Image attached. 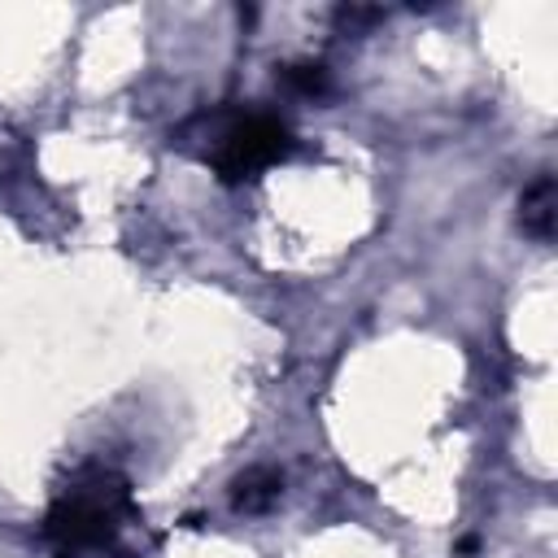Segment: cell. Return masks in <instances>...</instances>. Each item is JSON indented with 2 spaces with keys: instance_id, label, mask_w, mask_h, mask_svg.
<instances>
[{
  "instance_id": "obj_1",
  "label": "cell",
  "mask_w": 558,
  "mask_h": 558,
  "mask_svg": "<svg viewBox=\"0 0 558 558\" xmlns=\"http://www.w3.org/2000/svg\"><path fill=\"white\" fill-rule=\"evenodd\" d=\"M131 484L113 466H83L48 506L44 536L52 558H96L109 554L131 519Z\"/></svg>"
},
{
  "instance_id": "obj_4",
  "label": "cell",
  "mask_w": 558,
  "mask_h": 558,
  "mask_svg": "<svg viewBox=\"0 0 558 558\" xmlns=\"http://www.w3.org/2000/svg\"><path fill=\"white\" fill-rule=\"evenodd\" d=\"M279 493H283V475H279V471H270V466H248V471L231 484V506L244 510V514H262V510H270V506L279 501Z\"/></svg>"
},
{
  "instance_id": "obj_3",
  "label": "cell",
  "mask_w": 558,
  "mask_h": 558,
  "mask_svg": "<svg viewBox=\"0 0 558 558\" xmlns=\"http://www.w3.org/2000/svg\"><path fill=\"white\" fill-rule=\"evenodd\" d=\"M554 209H558V187H554V174H536L523 196H519V222L527 235L536 240H549L554 235Z\"/></svg>"
},
{
  "instance_id": "obj_5",
  "label": "cell",
  "mask_w": 558,
  "mask_h": 558,
  "mask_svg": "<svg viewBox=\"0 0 558 558\" xmlns=\"http://www.w3.org/2000/svg\"><path fill=\"white\" fill-rule=\"evenodd\" d=\"M279 83L296 96H318V92H327V70L318 61H292L279 70Z\"/></svg>"
},
{
  "instance_id": "obj_2",
  "label": "cell",
  "mask_w": 558,
  "mask_h": 558,
  "mask_svg": "<svg viewBox=\"0 0 558 558\" xmlns=\"http://www.w3.org/2000/svg\"><path fill=\"white\" fill-rule=\"evenodd\" d=\"M179 144H192L196 157L222 183L257 179L262 170L288 161L296 153L292 126L279 113H266V109H214V113H196L179 131Z\"/></svg>"
}]
</instances>
